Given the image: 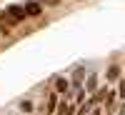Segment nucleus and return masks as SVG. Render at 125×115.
Segmentation results:
<instances>
[{"label":"nucleus","mask_w":125,"mask_h":115,"mask_svg":"<svg viewBox=\"0 0 125 115\" xmlns=\"http://www.w3.org/2000/svg\"><path fill=\"white\" fill-rule=\"evenodd\" d=\"M8 13H10V20H8V23H18V20H23V18H25V10L20 8V5H13Z\"/></svg>","instance_id":"f257e3e1"},{"label":"nucleus","mask_w":125,"mask_h":115,"mask_svg":"<svg viewBox=\"0 0 125 115\" xmlns=\"http://www.w3.org/2000/svg\"><path fill=\"white\" fill-rule=\"evenodd\" d=\"M23 10H25V15H30V18H38L40 13H43V8H40L38 3H25Z\"/></svg>","instance_id":"f03ea898"},{"label":"nucleus","mask_w":125,"mask_h":115,"mask_svg":"<svg viewBox=\"0 0 125 115\" xmlns=\"http://www.w3.org/2000/svg\"><path fill=\"white\" fill-rule=\"evenodd\" d=\"M55 88H58V93H65V90H68V80H65V78H58V80H55Z\"/></svg>","instance_id":"7ed1b4c3"},{"label":"nucleus","mask_w":125,"mask_h":115,"mask_svg":"<svg viewBox=\"0 0 125 115\" xmlns=\"http://www.w3.org/2000/svg\"><path fill=\"white\" fill-rule=\"evenodd\" d=\"M108 78H110V80H118V78H120V68H118V65H113V68L108 70Z\"/></svg>","instance_id":"20e7f679"},{"label":"nucleus","mask_w":125,"mask_h":115,"mask_svg":"<svg viewBox=\"0 0 125 115\" xmlns=\"http://www.w3.org/2000/svg\"><path fill=\"white\" fill-rule=\"evenodd\" d=\"M60 115H70V105H65V103H62V105H60Z\"/></svg>","instance_id":"39448f33"},{"label":"nucleus","mask_w":125,"mask_h":115,"mask_svg":"<svg viewBox=\"0 0 125 115\" xmlns=\"http://www.w3.org/2000/svg\"><path fill=\"white\" fill-rule=\"evenodd\" d=\"M48 110H50V113L55 110V95H50V103H48Z\"/></svg>","instance_id":"423d86ee"}]
</instances>
